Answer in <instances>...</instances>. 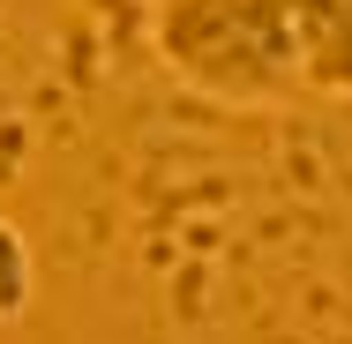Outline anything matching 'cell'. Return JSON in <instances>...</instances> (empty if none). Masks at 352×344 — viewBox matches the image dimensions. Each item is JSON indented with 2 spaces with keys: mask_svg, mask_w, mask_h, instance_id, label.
I'll return each instance as SVG.
<instances>
[{
  "mask_svg": "<svg viewBox=\"0 0 352 344\" xmlns=\"http://www.w3.org/2000/svg\"><path fill=\"white\" fill-rule=\"evenodd\" d=\"M150 38H157V60L210 105L300 98V53H292L285 0H165Z\"/></svg>",
  "mask_w": 352,
  "mask_h": 344,
  "instance_id": "1",
  "label": "cell"
},
{
  "mask_svg": "<svg viewBox=\"0 0 352 344\" xmlns=\"http://www.w3.org/2000/svg\"><path fill=\"white\" fill-rule=\"evenodd\" d=\"M300 90L307 98H352V0H285Z\"/></svg>",
  "mask_w": 352,
  "mask_h": 344,
  "instance_id": "2",
  "label": "cell"
},
{
  "mask_svg": "<svg viewBox=\"0 0 352 344\" xmlns=\"http://www.w3.org/2000/svg\"><path fill=\"white\" fill-rule=\"evenodd\" d=\"M30 292H38V262H30V240H23V232L0 217V322H23Z\"/></svg>",
  "mask_w": 352,
  "mask_h": 344,
  "instance_id": "3",
  "label": "cell"
}]
</instances>
